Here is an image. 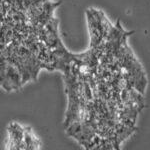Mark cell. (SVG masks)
<instances>
[{
    "instance_id": "cell-2",
    "label": "cell",
    "mask_w": 150,
    "mask_h": 150,
    "mask_svg": "<svg viewBox=\"0 0 150 150\" xmlns=\"http://www.w3.org/2000/svg\"><path fill=\"white\" fill-rule=\"evenodd\" d=\"M86 17L90 34V47H97L103 41V33L100 24V10L88 9L86 11Z\"/></svg>"
},
{
    "instance_id": "cell-1",
    "label": "cell",
    "mask_w": 150,
    "mask_h": 150,
    "mask_svg": "<svg viewBox=\"0 0 150 150\" xmlns=\"http://www.w3.org/2000/svg\"><path fill=\"white\" fill-rule=\"evenodd\" d=\"M22 85V76L14 64L1 55V86L6 91L17 90Z\"/></svg>"
},
{
    "instance_id": "cell-5",
    "label": "cell",
    "mask_w": 150,
    "mask_h": 150,
    "mask_svg": "<svg viewBox=\"0 0 150 150\" xmlns=\"http://www.w3.org/2000/svg\"><path fill=\"white\" fill-rule=\"evenodd\" d=\"M40 145V140L35 136L32 129L30 127H25V132H24V147L25 149H39Z\"/></svg>"
},
{
    "instance_id": "cell-4",
    "label": "cell",
    "mask_w": 150,
    "mask_h": 150,
    "mask_svg": "<svg viewBox=\"0 0 150 150\" xmlns=\"http://www.w3.org/2000/svg\"><path fill=\"white\" fill-rule=\"evenodd\" d=\"M24 132L25 127H22L16 122H12L8 127L9 140L7 143L8 149H25L24 147Z\"/></svg>"
},
{
    "instance_id": "cell-3",
    "label": "cell",
    "mask_w": 150,
    "mask_h": 150,
    "mask_svg": "<svg viewBox=\"0 0 150 150\" xmlns=\"http://www.w3.org/2000/svg\"><path fill=\"white\" fill-rule=\"evenodd\" d=\"M39 40L45 43L47 47L53 50L62 42L58 35V20L52 18L44 26L39 28L38 31Z\"/></svg>"
}]
</instances>
